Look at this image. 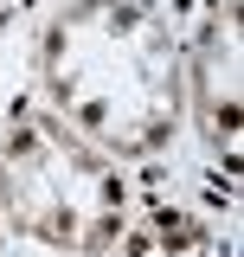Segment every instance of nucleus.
<instances>
[{"mask_svg": "<svg viewBox=\"0 0 244 257\" xmlns=\"http://www.w3.org/2000/svg\"><path fill=\"white\" fill-rule=\"evenodd\" d=\"M206 128L225 142V161H238V39L225 45V64L218 39H206Z\"/></svg>", "mask_w": 244, "mask_h": 257, "instance_id": "obj_1", "label": "nucleus"}]
</instances>
